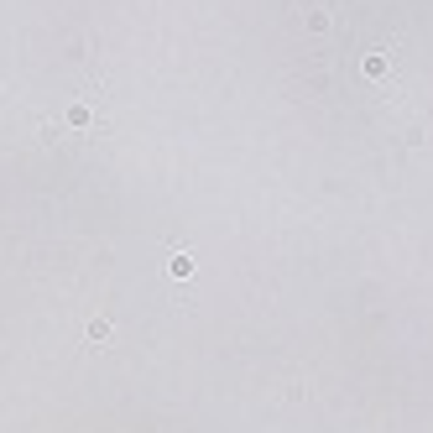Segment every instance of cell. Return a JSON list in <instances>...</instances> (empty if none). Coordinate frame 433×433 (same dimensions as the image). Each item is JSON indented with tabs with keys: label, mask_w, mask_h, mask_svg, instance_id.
Listing matches in <instances>:
<instances>
[{
	"label": "cell",
	"mask_w": 433,
	"mask_h": 433,
	"mask_svg": "<svg viewBox=\"0 0 433 433\" xmlns=\"http://www.w3.org/2000/svg\"><path fill=\"white\" fill-rule=\"evenodd\" d=\"M167 271H173V277H188V271H193V256H188V251H177V256L167 261Z\"/></svg>",
	"instance_id": "obj_1"
},
{
	"label": "cell",
	"mask_w": 433,
	"mask_h": 433,
	"mask_svg": "<svg viewBox=\"0 0 433 433\" xmlns=\"http://www.w3.org/2000/svg\"><path fill=\"white\" fill-rule=\"evenodd\" d=\"M89 340H110V318H94V324H89Z\"/></svg>",
	"instance_id": "obj_2"
},
{
	"label": "cell",
	"mask_w": 433,
	"mask_h": 433,
	"mask_svg": "<svg viewBox=\"0 0 433 433\" xmlns=\"http://www.w3.org/2000/svg\"><path fill=\"white\" fill-rule=\"evenodd\" d=\"M308 26L314 32H329V11H308Z\"/></svg>",
	"instance_id": "obj_3"
}]
</instances>
